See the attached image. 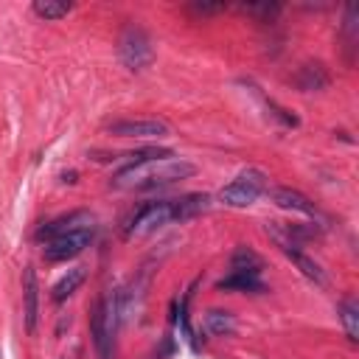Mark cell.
Listing matches in <instances>:
<instances>
[{
    "label": "cell",
    "mask_w": 359,
    "mask_h": 359,
    "mask_svg": "<svg viewBox=\"0 0 359 359\" xmlns=\"http://www.w3.org/2000/svg\"><path fill=\"white\" fill-rule=\"evenodd\" d=\"M194 174H196L194 163L180 160V157H160V160L118 168L112 177V185L129 188V191H154V188H165V185H174L180 180H188Z\"/></svg>",
    "instance_id": "1"
},
{
    "label": "cell",
    "mask_w": 359,
    "mask_h": 359,
    "mask_svg": "<svg viewBox=\"0 0 359 359\" xmlns=\"http://www.w3.org/2000/svg\"><path fill=\"white\" fill-rule=\"evenodd\" d=\"M266 191V174L261 168H244L219 191V202L227 208H250Z\"/></svg>",
    "instance_id": "2"
},
{
    "label": "cell",
    "mask_w": 359,
    "mask_h": 359,
    "mask_svg": "<svg viewBox=\"0 0 359 359\" xmlns=\"http://www.w3.org/2000/svg\"><path fill=\"white\" fill-rule=\"evenodd\" d=\"M118 56H121V62L129 67V70H146L151 62H154V45H151V36L140 28V25H135V22H129L123 31H121V36H118Z\"/></svg>",
    "instance_id": "3"
},
{
    "label": "cell",
    "mask_w": 359,
    "mask_h": 359,
    "mask_svg": "<svg viewBox=\"0 0 359 359\" xmlns=\"http://www.w3.org/2000/svg\"><path fill=\"white\" fill-rule=\"evenodd\" d=\"M174 222V208L171 202H146L143 208L135 210V216L126 222L123 227V236L126 238H135V236H146V233H154L165 224Z\"/></svg>",
    "instance_id": "4"
},
{
    "label": "cell",
    "mask_w": 359,
    "mask_h": 359,
    "mask_svg": "<svg viewBox=\"0 0 359 359\" xmlns=\"http://www.w3.org/2000/svg\"><path fill=\"white\" fill-rule=\"evenodd\" d=\"M90 244H93V227H79V230H70V233H62V236L45 241V247H42V258L50 261V264L70 261V258L81 255Z\"/></svg>",
    "instance_id": "5"
},
{
    "label": "cell",
    "mask_w": 359,
    "mask_h": 359,
    "mask_svg": "<svg viewBox=\"0 0 359 359\" xmlns=\"http://www.w3.org/2000/svg\"><path fill=\"white\" fill-rule=\"evenodd\" d=\"M107 132L118 137H165L171 135V126L160 118H121L112 121Z\"/></svg>",
    "instance_id": "6"
},
{
    "label": "cell",
    "mask_w": 359,
    "mask_h": 359,
    "mask_svg": "<svg viewBox=\"0 0 359 359\" xmlns=\"http://www.w3.org/2000/svg\"><path fill=\"white\" fill-rule=\"evenodd\" d=\"M22 317H25V331L36 334V320H39V283L34 266L22 269Z\"/></svg>",
    "instance_id": "7"
},
{
    "label": "cell",
    "mask_w": 359,
    "mask_h": 359,
    "mask_svg": "<svg viewBox=\"0 0 359 359\" xmlns=\"http://www.w3.org/2000/svg\"><path fill=\"white\" fill-rule=\"evenodd\" d=\"M269 196H272V202L278 205V208H283V210H292V213H303V216H314V219H320V210H317V205L306 196V194H300V191H294V188H272L269 191Z\"/></svg>",
    "instance_id": "8"
},
{
    "label": "cell",
    "mask_w": 359,
    "mask_h": 359,
    "mask_svg": "<svg viewBox=\"0 0 359 359\" xmlns=\"http://www.w3.org/2000/svg\"><path fill=\"white\" fill-rule=\"evenodd\" d=\"M90 334H93L98 359H109L112 331H109V325H107V297H101V300L93 306V314H90Z\"/></svg>",
    "instance_id": "9"
},
{
    "label": "cell",
    "mask_w": 359,
    "mask_h": 359,
    "mask_svg": "<svg viewBox=\"0 0 359 359\" xmlns=\"http://www.w3.org/2000/svg\"><path fill=\"white\" fill-rule=\"evenodd\" d=\"M79 227H90V213L87 210H73L67 216H59V219L42 224L36 230V238L39 241H50V238H56L62 233H70V230H79Z\"/></svg>",
    "instance_id": "10"
},
{
    "label": "cell",
    "mask_w": 359,
    "mask_h": 359,
    "mask_svg": "<svg viewBox=\"0 0 359 359\" xmlns=\"http://www.w3.org/2000/svg\"><path fill=\"white\" fill-rule=\"evenodd\" d=\"M294 84H297L303 93H314V90H325V87L331 84V76H328L325 65H320V62H306V65L297 67Z\"/></svg>",
    "instance_id": "11"
},
{
    "label": "cell",
    "mask_w": 359,
    "mask_h": 359,
    "mask_svg": "<svg viewBox=\"0 0 359 359\" xmlns=\"http://www.w3.org/2000/svg\"><path fill=\"white\" fill-rule=\"evenodd\" d=\"M171 208H174V222H188L210 208V196L208 194H185L180 199H171Z\"/></svg>",
    "instance_id": "12"
},
{
    "label": "cell",
    "mask_w": 359,
    "mask_h": 359,
    "mask_svg": "<svg viewBox=\"0 0 359 359\" xmlns=\"http://www.w3.org/2000/svg\"><path fill=\"white\" fill-rule=\"evenodd\" d=\"M261 269H264V258H261L252 247L241 244V247H236V250H233V255H230V272H241V275H261Z\"/></svg>",
    "instance_id": "13"
},
{
    "label": "cell",
    "mask_w": 359,
    "mask_h": 359,
    "mask_svg": "<svg viewBox=\"0 0 359 359\" xmlns=\"http://www.w3.org/2000/svg\"><path fill=\"white\" fill-rule=\"evenodd\" d=\"M84 278H87V272H84V266H73V269H67L56 283H53V289H50V297L56 300V303H65L81 283H84Z\"/></svg>",
    "instance_id": "14"
},
{
    "label": "cell",
    "mask_w": 359,
    "mask_h": 359,
    "mask_svg": "<svg viewBox=\"0 0 359 359\" xmlns=\"http://www.w3.org/2000/svg\"><path fill=\"white\" fill-rule=\"evenodd\" d=\"M339 320H342L345 337L351 342H359V303H356V297L348 294L339 300Z\"/></svg>",
    "instance_id": "15"
},
{
    "label": "cell",
    "mask_w": 359,
    "mask_h": 359,
    "mask_svg": "<svg viewBox=\"0 0 359 359\" xmlns=\"http://www.w3.org/2000/svg\"><path fill=\"white\" fill-rule=\"evenodd\" d=\"M205 328L213 337H230V334H236V317L224 309H208L205 311Z\"/></svg>",
    "instance_id": "16"
},
{
    "label": "cell",
    "mask_w": 359,
    "mask_h": 359,
    "mask_svg": "<svg viewBox=\"0 0 359 359\" xmlns=\"http://www.w3.org/2000/svg\"><path fill=\"white\" fill-rule=\"evenodd\" d=\"M216 289L222 292H264V283L258 275H241V272H230L227 278H222L216 283Z\"/></svg>",
    "instance_id": "17"
},
{
    "label": "cell",
    "mask_w": 359,
    "mask_h": 359,
    "mask_svg": "<svg viewBox=\"0 0 359 359\" xmlns=\"http://www.w3.org/2000/svg\"><path fill=\"white\" fill-rule=\"evenodd\" d=\"M70 8H73V3H67V0H34V14L42 20H62V17H67Z\"/></svg>",
    "instance_id": "18"
},
{
    "label": "cell",
    "mask_w": 359,
    "mask_h": 359,
    "mask_svg": "<svg viewBox=\"0 0 359 359\" xmlns=\"http://www.w3.org/2000/svg\"><path fill=\"white\" fill-rule=\"evenodd\" d=\"M247 14H255V17H261V20H272V17H278L280 14V3H244L241 6Z\"/></svg>",
    "instance_id": "19"
},
{
    "label": "cell",
    "mask_w": 359,
    "mask_h": 359,
    "mask_svg": "<svg viewBox=\"0 0 359 359\" xmlns=\"http://www.w3.org/2000/svg\"><path fill=\"white\" fill-rule=\"evenodd\" d=\"M194 14H216V11H224L227 6L224 3H191L188 6Z\"/></svg>",
    "instance_id": "20"
}]
</instances>
